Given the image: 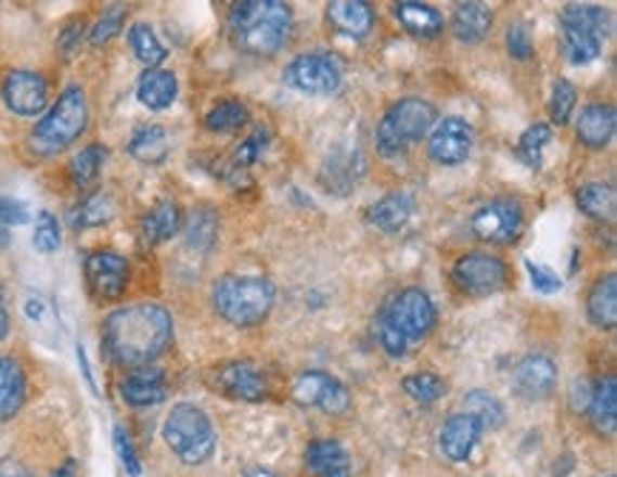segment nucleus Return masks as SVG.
Wrapping results in <instances>:
<instances>
[{"instance_id": "f257e3e1", "label": "nucleus", "mask_w": 617, "mask_h": 477, "mask_svg": "<svg viewBox=\"0 0 617 477\" xmlns=\"http://www.w3.org/2000/svg\"><path fill=\"white\" fill-rule=\"evenodd\" d=\"M173 338V321L157 301L117 307L103 321V352L120 366H151Z\"/></svg>"}, {"instance_id": "f03ea898", "label": "nucleus", "mask_w": 617, "mask_h": 477, "mask_svg": "<svg viewBox=\"0 0 617 477\" xmlns=\"http://www.w3.org/2000/svg\"><path fill=\"white\" fill-rule=\"evenodd\" d=\"M228 31L240 52L250 57H273L294 31V12L279 0H242L228 12Z\"/></svg>"}, {"instance_id": "7ed1b4c3", "label": "nucleus", "mask_w": 617, "mask_h": 477, "mask_svg": "<svg viewBox=\"0 0 617 477\" xmlns=\"http://www.w3.org/2000/svg\"><path fill=\"white\" fill-rule=\"evenodd\" d=\"M86 126H89V103H86L83 89L68 86L31 131V151L40 157H54L72 149L83 137Z\"/></svg>"}, {"instance_id": "20e7f679", "label": "nucleus", "mask_w": 617, "mask_h": 477, "mask_svg": "<svg viewBox=\"0 0 617 477\" xmlns=\"http://www.w3.org/2000/svg\"><path fill=\"white\" fill-rule=\"evenodd\" d=\"M273 284L262 276H222L214 284L211 301L219 319L234 327H256L273 307Z\"/></svg>"}, {"instance_id": "39448f33", "label": "nucleus", "mask_w": 617, "mask_h": 477, "mask_svg": "<svg viewBox=\"0 0 617 477\" xmlns=\"http://www.w3.org/2000/svg\"><path fill=\"white\" fill-rule=\"evenodd\" d=\"M438 123L436 105L422 98H404L393 103L376 128V149L382 157L393 159L410 145L422 142Z\"/></svg>"}, {"instance_id": "423d86ee", "label": "nucleus", "mask_w": 617, "mask_h": 477, "mask_svg": "<svg viewBox=\"0 0 617 477\" xmlns=\"http://www.w3.org/2000/svg\"><path fill=\"white\" fill-rule=\"evenodd\" d=\"M163 438H166L168 449L185 466H200L217 449V433H214L211 417H208V412L194 407V403H177V407H171L166 424H163Z\"/></svg>"}, {"instance_id": "0eeeda50", "label": "nucleus", "mask_w": 617, "mask_h": 477, "mask_svg": "<svg viewBox=\"0 0 617 477\" xmlns=\"http://www.w3.org/2000/svg\"><path fill=\"white\" fill-rule=\"evenodd\" d=\"M376 319H382L407 347H413L436 327V305L422 287H404L378 310Z\"/></svg>"}, {"instance_id": "6e6552de", "label": "nucleus", "mask_w": 617, "mask_h": 477, "mask_svg": "<svg viewBox=\"0 0 617 477\" xmlns=\"http://www.w3.org/2000/svg\"><path fill=\"white\" fill-rule=\"evenodd\" d=\"M342 66L333 54L308 52L294 57L282 72V82L287 89L299 94H313V98H327L342 89Z\"/></svg>"}, {"instance_id": "1a4fd4ad", "label": "nucleus", "mask_w": 617, "mask_h": 477, "mask_svg": "<svg viewBox=\"0 0 617 477\" xmlns=\"http://www.w3.org/2000/svg\"><path fill=\"white\" fill-rule=\"evenodd\" d=\"M450 276L452 284H455L461 293L484 298L504 291L510 273H506V265L498 259V256L484 254V250H473V254H464L455 259Z\"/></svg>"}, {"instance_id": "9d476101", "label": "nucleus", "mask_w": 617, "mask_h": 477, "mask_svg": "<svg viewBox=\"0 0 617 477\" xmlns=\"http://www.w3.org/2000/svg\"><path fill=\"white\" fill-rule=\"evenodd\" d=\"M208 384L217 389L219 396H226L228 401L259 403L268 401V396H271L268 375L254 361H226V364H217L208 373Z\"/></svg>"}, {"instance_id": "9b49d317", "label": "nucleus", "mask_w": 617, "mask_h": 477, "mask_svg": "<svg viewBox=\"0 0 617 477\" xmlns=\"http://www.w3.org/2000/svg\"><path fill=\"white\" fill-rule=\"evenodd\" d=\"M470 228L481 242L512 245L524 228V208H520L518 199H492L475 210Z\"/></svg>"}, {"instance_id": "f8f14e48", "label": "nucleus", "mask_w": 617, "mask_h": 477, "mask_svg": "<svg viewBox=\"0 0 617 477\" xmlns=\"http://www.w3.org/2000/svg\"><path fill=\"white\" fill-rule=\"evenodd\" d=\"M291 396L301 407H317L324 415H345L350 410V392H347L345 384L333 378V375L322 373V370L301 373L294 381Z\"/></svg>"}, {"instance_id": "ddd939ff", "label": "nucleus", "mask_w": 617, "mask_h": 477, "mask_svg": "<svg viewBox=\"0 0 617 477\" xmlns=\"http://www.w3.org/2000/svg\"><path fill=\"white\" fill-rule=\"evenodd\" d=\"M473 126L464 117H445L438 119L433 131H429L427 154L436 165H461L467 163L473 154Z\"/></svg>"}, {"instance_id": "4468645a", "label": "nucleus", "mask_w": 617, "mask_h": 477, "mask_svg": "<svg viewBox=\"0 0 617 477\" xmlns=\"http://www.w3.org/2000/svg\"><path fill=\"white\" fill-rule=\"evenodd\" d=\"M0 94H3V103H7V108L12 114H17V117H38L49 105V82L38 72L17 68V72H9L3 86H0Z\"/></svg>"}, {"instance_id": "2eb2a0df", "label": "nucleus", "mask_w": 617, "mask_h": 477, "mask_svg": "<svg viewBox=\"0 0 617 477\" xmlns=\"http://www.w3.org/2000/svg\"><path fill=\"white\" fill-rule=\"evenodd\" d=\"M131 270L128 261L114 250H94L86 256V282L89 291L103 301H117L126 293Z\"/></svg>"}, {"instance_id": "dca6fc26", "label": "nucleus", "mask_w": 617, "mask_h": 477, "mask_svg": "<svg viewBox=\"0 0 617 477\" xmlns=\"http://www.w3.org/2000/svg\"><path fill=\"white\" fill-rule=\"evenodd\" d=\"M557 384V366L550 356L529 352L512 370V392L524 401H543L552 396Z\"/></svg>"}, {"instance_id": "f3484780", "label": "nucleus", "mask_w": 617, "mask_h": 477, "mask_svg": "<svg viewBox=\"0 0 617 477\" xmlns=\"http://www.w3.org/2000/svg\"><path fill=\"white\" fill-rule=\"evenodd\" d=\"M481 424L478 417H473L470 412H455V415L447 417V424L441 426V435H438V447L445 452L447 461L464 463L473 457L478 440H481Z\"/></svg>"}, {"instance_id": "a211bd4d", "label": "nucleus", "mask_w": 617, "mask_h": 477, "mask_svg": "<svg viewBox=\"0 0 617 477\" xmlns=\"http://www.w3.org/2000/svg\"><path fill=\"white\" fill-rule=\"evenodd\" d=\"M120 398L137 410L157 407L166 401V373L159 366H137L120 381Z\"/></svg>"}, {"instance_id": "6ab92c4d", "label": "nucleus", "mask_w": 617, "mask_h": 477, "mask_svg": "<svg viewBox=\"0 0 617 477\" xmlns=\"http://www.w3.org/2000/svg\"><path fill=\"white\" fill-rule=\"evenodd\" d=\"M617 128V112L612 103H589L575 123L578 142L589 151H603L612 142Z\"/></svg>"}, {"instance_id": "aec40b11", "label": "nucleus", "mask_w": 617, "mask_h": 477, "mask_svg": "<svg viewBox=\"0 0 617 477\" xmlns=\"http://www.w3.org/2000/svg\"><path fill=\"white\" fill-rule=\"evenodd\" d=\"M324 15L333 29L350 40H364L376 26V12L364 0H333Z\"/></svg>"}, {"instance_id": "412c9836", "label": "nucleus", "mask_w": 617, "mask_h": 477, "mask_svg": "<svg viewBox=\"0 0 617 477\" xmlns=\"http://www.w3.org/2000/svg\"><path fill=\"white\" fill-rule=\"evenodd\" d=\"M305 466L313 477H350V455L339 440L319 438L310 440L305 449Z\"/></svg>"}, {"instance_id": "4be33fe9", "label": "nucleus", "mask_w": 617, "mask_h": 477, "mask_svg": "<svg viewBox=\"0 0 617 477\" xmlns=\"http://www.w3.org/2000/svg\"><path fill=\"white\" fill-rule=\"evenodd\" d=\"M182 231V210L177 202L159 199L154 208H149L140 219V238L149 247H157Z\"/></svg>"}, {"instance_id": "5701e85b", "label": "nucleus", "mask_w": 617, "mask_h": 477, "mask_svg": "<svg viewBox=\"0 0 617 477\" xmlns=\"http://www.w3.org/2000/svg\"><path fill=\"white\" fill-rule=\"evenodd\" d=\"M393 17L401 23V29L407 35H413L419 40H436L445 31V17L429 3H415V0L396 3L393 7Z\"/></svg>"}, {"instance_id": "b1692460", "label": "nucleus", "mask_w": 617, "mask_h": 477, "mask_svg": "<svg viewBox=\"0 0 617 477\" xmlns=\"http://www.w3.org/2000/svg\"><path fill=\"white\" fill-rule=\"evenodd\" d=\"M415 199L407 191H393L368 208V222L382 233H399L413 219Z\"/></svg>"}, {"instance_id": "393cba45", "label": "nucleus", "mask_w": 617, "mask_h": 477, "mask_svg": "<svg viewBox=\"0 0 617 477\" xmlns=\"http://www.w3.org/2000/svg\"><path fill=\"white\" fill-rule=\"evenodd\" d=\"M177 77L173 72H166V68H145L140 80H137V100L151 108V112H166L171 108L173 100H177Z\"/></svg>"}, {"instance_id": "a878e982", "label": "nucleus", "mask_w": 617, "mask_h": 477, "mask_svg": "<svg viewBox=\"0 0 617 477\" xmlns=\"http://www.w3.org/2000/svg\"><path fill=\"white\" fill-rule=\"evenodd\" d=\"M492 29V9L484 3H459L452 12V35L459 43H481Z\"/></svg>"}, {"instance_id": "bb28decb", "label": "nucleus", "mask_w": 617, "mask_h": 477, "mask_svg": "<svg viewBox=\"0 0 617 477\" xmlns=\"http://www.w3.org/2000/svg\"><path fill=\"white\" fill-rule=\"evenodd\" d=\"M587 315L597 330H615L617 324V276L603 273L587 296Z\"/></svg>"}, {"instance_id": "cd10ccee", "label": "nucleus", "mask_w": 617, "mask_h": 477, "mask_svg": "<svg viewBox=\"0 0 617 477\" xmlns=\"http://www.w3.org/2000/svg\"><path fill=\"white\" fill-rule=\"evenodd\" d=\"M589 417H592V426H595L601 435H615L617 426V378L615 375H606L592 387V398H589L587 407Z\"/></svg>"}, {"instance_id": "c85d7f7f", "label": "nucleus", "mask_w": 617, "mask_h": 477, "mask_svg": "<svg viewBox=\"0 0 617 477\" xmlns=\"http://www.w3.org/2000/svg\"><path fill=\"white\" fill-rule=\"evenodd\" d=\"M26 401V373L15 358H0V421H9Z\"/></svg>"}, {"instance_id": "c756f323", "label": "nucleus", "mask_w": 617, "mask_h": 477, "mask_svg": "<svg viewBox=\"0 0 617 477\" xmlns=\"http://www.w3.org/2000/svg\"><path fill=\"white\" fill-rule=\"evenodd\" d=\"M128 154L143 165H159L168 157V131L157 123L140 126L128 140Z\"/></svg>"}, {"instance_id": "7c9ffc66", "label": "nucleus", "mask_w": 617, "mask_h": 477, "mask_svg": "<svg viewBox=\"0 0 617 477\" xmlns=\"http://www.w3.org/2000/svg\"><path fill=\"white\" fill-rule=\"evenodd\" d=\"M561 43H564V54L573 66H589L601 57L603 40L595 38L592 31H583L578 26L561 23Z\"/></svg>"}, {"instance_id": "2f4dec72", "label": "nucleus", "mask_w": 617, "mask_h": 477, "mask_svg": "<svg viewBox=\"0 0 617 477\" xmlns=\"http://www.w3.org/2000/svg\"><path fill=\"white\" fill-rule=\"evenodd\" d=\"M578 208L587 214V217L597 219V222H612L615 219L617 196L615 188L609 182H587V185L578 188Z\"/></svg>"}, {"instance_id": "473e14b6", "label": "nucleus", "mask_w": 617, "mask_h": 477, "mask_svg": "<svg viewBox=\"0 0 617 477\" xmlns=\"http://www.w3.org/2000/svg\"><path fill=\"white\" fill-rule=\"evenodd\" d=\"M557 23H569V26H578L583 31H592L601 40L609 38L612 31L609 12L601 7H592V3H569V7L561 9Z\"/></svg>"}, {"instance_id": "72a5a7b5", "label": "nucleus", "mask_w": 617, "mask_h": 477, "mask_svg": "<svg viewBox=\"0 0 617 477\" xmlns=\"http://www.w3.org/2000/svg\"><path fill=\"white\" fill-rule=\"evenodd\" d=\"M112 217H114L112 196L89 194L83 202H77L75 208L68 210V228H72V231H86V228L106 224Z\"/></svg>"}, {"instance_id": "f704fd0d", "label": "nucleus", "mask_w": 617, "mask_h": 477, "mask_svg": "<svg viewBox=\"0 0 617 477\" xmlns=\"http://www.w3.org/2000/svg\"><path fill=\"white\" fill-rule=\"evenodd\" d=\"M128 46H131L134 57L140 60L145 68H159L163 66V60L168 57V49L163 46V40L157 38V31L143 21L134 23V26L128 29Z\"/></svg>"}, {"instance_id": "c9c22d12", "label": "nucleus", "mask_w": 617, "mask_h": 477, "mask_svg": "<svg viewBox=\"0 0 617 477\" xmlns=\"http://www.w3.org/2000/svg\"><path fill=\"white\" fill-rule=\"evenodd\" d=\"M219 233V219L217 210L208 208V205H200L189 214L185 219V242L194 250H211L214 242H217Z\"/></svg>"}, {"instance_id": "e433bc0d", "label": "nucleus", "mask_w": 617, "mask_h": 477, "mask_svg": "<svg viewBox=\"0 0 617 477\" xmlns=\"http://www.w3.org/2000/svg\"><path fill=\"white\" fill-rule=\"evenodd\" d=\"M250 112L242 100H219L211 112L205 114V128L214 134H234L248 126Z\"/></svg>"}, {"instance_id": "4c0bfd02", "label": "nucleus", "mask_w": 617, "mask_h": 477, "mask_svg": "<svg viewBox=\"0 0 617 477\" xmlns=\"http://www.w3.org/2000/svg\"><path fill=\"white\" fill-rule=\"evenodd\" d=\"M106 157L108 151L106 145H86L83 151H77L75 157H72V163H68V173H72V182H75L77 188H89L98 182L100 171H103V165H106Z\"/></svg>"}, {"instance_id": "58836bf2", "label": "nucleus", "mask_w": 617, "mask_h": 477, "mask_svg": "<svg viewBox=\"0 0 617 477\" xmlns=\"http://www.w3.org/2000/svg\"><path fill=\"white\" fill-rule=\"evenodd\" d=\"M354 159H359V154H345V157L327 159V165L322 168V185L336 191L339 196H345L350 188L356 185V179L362 177V165H354Z\"/></svg>"}, {"instance_id": "ea45409f", "label": "nucleus", "mask_w": 617, "mask_h": 477, "mask_svg": "<svg viewBox=\"0 0 617 477\" xmlns=\"http://www.w3.org/2000/svg\"><path fill=\"white\" fill-rule=\"evenodd\" d=\"M464 412L478 417L481 429H498V426H504L506 417L501 401L492 392H487V389H470L467 396H464Z\"/></svg>"}, {"instance_id": "a19ab883", "label": "nucleus", "mask_w": 617, "mask_h": 477, "mask_svg": "<svg viewBox=\"0 0 617 477\" xmlns=\"http://www.w3.org/2000/svg\"><path fill=\"white\" fill-rule=\"evenodd\" d=\"M552 140V126L547 123H535L529 126L518 140V157L529 165V168H541L543 149L550 145Z\"/></svg>"}, {"instance_id": "79ce46f5", "label": "nucleus", "mask_w": 617, "mask_h": 477, "mask_svg": "<svg viewBox=\"0 0 617 477\" xmlns=\"http://www.w3.org/2000/svg\"><path fill=\"white\" fill-rule=\"evenodd\" d=\"M404 392L419 403H436L438 398L447 396V381L438 378L436 373H413L404 378Z\"/></svg>"}, {"instance_id": "37998d69", "label": "nucleus", "mask_w": 617, "mask_h": 477, "mask_svg": "<svg viewBox=\"0 0 617 477\" xmlns=\"http://www.w3.org/2000/svg\"><path fill=\"white\" fill-rule=\"evenodd\" d=\"M575 103H578V91L569 80H555L550 98V117L557 128L569 126V119L575 114Z\"/></svg>"}, {"instance_id": "c03bdc74", "label": "nucleus", "mask_w": 617, "mask_h": 477, "mask_svg": "<svg viewBox=\"0 0 617 477\" xmlns=\"http://www.w3.org/2000/svg\"><path fill=\"white\" fill-rule=\"evenodd\" d=\"M31 245H35V250L43 256L54 254V250L61 247V224H57V219H54L49 210H40L38 219H35V236H31Z\"/></svg>"}, {"instance_id": "a18cd8bd", "label": "nucleus", "mask_w": 617, "mask_h": 477, "mask_svg": "<svg viewBox=\"0 0 617 477\" xmlns=\"http://www.w3.org/2000/svg\"><path fill=\"white\" fill-rule=\"evenodd\" d=\"M126 15L128 9L126 7H108L103 15H100V21L94 23V29L89 31V40L91 46H106L108 40L117 38L123 31V23H126Z\"/></svg>"}, {"instance_id": "49530a36", "label": "nucleus", "mask_w": 617, "mask_h": 477, "mask_svg": "<svg viewBox=\"0 0 617 477\" xmlns=\"http://www.w3.org/2000/svg\"><path fill=\"white\" fill-rule=\"evenodd\" d=\"M268 142H271V134H268V128H256L254 134L248 140H242L234 151V165L236 168H248L254 165L256 159L262 157L265 149H268Z\"/></svg>"}, {"instance_id": "de8ad7c7", "label": "nucleus", "mask_w": 617, "mask_h": 477, "mask_svg": "<svg viewBox=\"0 0 617 477\" xmlns=\"http://www.w3.org/2000/svg\"><path fill=\"white\" fill-rule=\"evenodd\" d=\"M524 268H527L529 282H532L535 291L543 293V296H552V293H557L564 287V282H561V276H557L555 270H550L547 265H541V261L524 259Z\"/></svg>"}, {"instance_id": "09e8293b", "label": "nucleus", "mask_w": 617, "mask_h": 477, "mask_svg": "<svg viewBox=\"0 0 617 477\" xmlns=\"http://www.w3.org/2000/svg\"><path fill=\"white\" fill-rule=\"evenodd\" d=\"M114 452L120 457V463L126 466V472L131 477H140L143 472V463L137 457V449L131 443V435L126 433V426H114Z\"/></svg>"}, {"instance_id": "8fccbe9b", "label": "nucleus", "mask_w": 617, "mask_h": 477, "mask_svg": "<svg viewBox=\"0 0 617 477\" xmlns=\"http://www.w3.org/2000/svg\"><path fill=\"white\" fill-rule=\"evenodd\" d=\"M506 52H510V57L520 60V63L532 57L535 46L527 23H512L510 29H506Z\"/></svg>"}, {"instance_id": "3c124183", "label": "nucleus", "mask_w": 617, "mask_h": 477, "mask_svg": "<svg viewBox=\"0 0 617 477\" xmlns=\"http://www.w3.org/2000/svg\"><path fill=\"white\" fill-rule=\"evenodd\" d=\"M29 222V208L21 199L12 196H0V228H17V224Z\"/></svg>"}, {"instance_id": "603ef678", "label": "nucleus", "mask_w": 617, "mask_h": 477, "mask_svg": "<svg viewBox=\"0 0 617 477\" xmlns=\"http://www.w3.org/2000/svg\"><path fill=\"white\" fill-rule=\"evenodd\" d=\"M83 35H86L83 21H72L63 26V31L57 35V52H61L63 60H72V54L77 52V46H80Z\"/></svg>"}, {"instance_id": "864d4df0", "label": "nucleus", "mask_w": 617, "mask_h": 477, "mask_svg": "<svg viewBox=\"0 0 617 477\" xmlns=\"http://www.w3.org/2000/svg\"><path fill=\"white\" fill-rule=\"evenodd\" d=\"M23 319L29 321L31 327H43L46 321L52 324V307L40 296H26L23 298Z\"/></svg>"}, {"instance_id": "5fc2aeb1", "label": "nucleus", "mask_w": 617, "mask_h": 477, "mask_svg": "<svg viewBox=\"0 0 617 477\" xmlns=\"http://www.w3.org/2000/svg\"><path fill=\"white\" fill-rule=\"evenodd\" d=\"M589 398H592V387H589L587 381H575L573 396H569V403H573V410L575 412H587Z\"/></svg>"}, {"instance_id": "6e6d98bb", "label": "nucleus", "mask_w": 617, "mask_h": 477, "mask_svg": "<svg viewBox=\"0 0 617 477\" xmlns=\"http://www.w3.org/2000/svg\"><path fill=\"white\" fill-rule=\"evenodd\" d=\"M0 477H29V472L23 469L17 461H0Z\"/></svg>"}, {"instance_id": "4d7b16f0", "label": "nucleus", "mask_w": 617, "mask_h": 477, "mask_svg": "<svg viewBox=\"0 0 617 477\" xmlns=\"http://www.w3.org/2000/svg\"><path fill=\"white\" fill-rule=\"evenodd\" d=\"M77 361H80V370H83V378L86 384H89L94 392H98V387H94V375H91V366H89V358H86V350L83 347H77Z\"/></svg>"}, {"instance_id": "13d9d810", "label": "nucleus", "mask_w": 617, "mask_h": 477, "mask_svg": "<svg viewBox=\"0 0 617 477\" xmlns=\"http://www.w3.org/2000/svg\"><path fill=\"white\" fill-rule=\"evenodd\" d=\"M49 477H77V463L75 461L63 463L61 469L52 472V475H49Z\"/></svg>"}, {"instance_id": "bf43d9fd", "label": "nucleus", "mask_w": 617, "mask_h": 477, "mask_svg": "<svg viewBox=\"0 0 617 477\" xmlns=\"http://www.w3.org/2000/svg\"><path fill=\"white\" fill-rule=\"evenodd\" d=\"M9 336V313H7V307L0 305V341Z\"/></svg>"}, {"instance_id": "052dcab7", "label": "nucleus", "mask_w": 617, "mask_h": 477, "mask_svg": "<svg viewBox=\"0 0 617 477\" xmlns=\"http://www.w3.org/2000/svg\"><path fill=\"white\" fill-rule=\"evenodd\" d=\"M242 477H277V475H273L271 469H265V466H250V469Z\"/></svg>"}, {"instance_id": "680f3d73", "label": "nucleus", "mask_w": 617, "mask_h": 477, "mask_svg": "<svg viewBox=\"0 0 617 477\" xmlns=\"http://www.w3.org/2000/svg\"><path fill=\"white\" fill-rule=\"evenodd\" d=\"M0 247H9V231H7V228H0Z\"/></svg>"}, {"instance_id": "e2e57ef3", "label": "nucleus", "mask_w": 617, "mask_h": 477, "mask_svg": "<svg viewBox=\"0 0 617 477\" xmlns=\"http://www.w3.org/2000/svg\"><path fill=\"white\" fill-rule=\"evenodd\" d=\"M0 305H3V291H0Z\"/></svg>"}, {"instance_id": "0e129e2a", "label": "nucleus", "mask_w": 617, "mask_h": 477, "mask_svg": "<svg viewBox=\"0 0 617 477\" xmlns=\"http://www.w3.org/2000/svg\"><path fill=\"white\" fill-rule=\"evenodd\" d=\"M609 477H615V475H609Z\"/></svg>"}]
</instances>
